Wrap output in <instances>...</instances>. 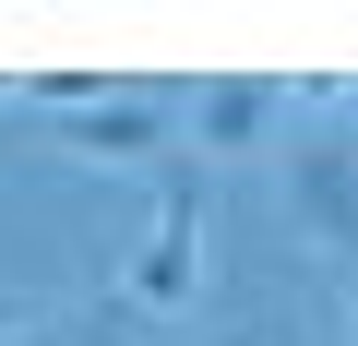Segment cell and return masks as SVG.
<instances>
[{
	"mask_svg": "<svg viewBox=\"0 0 358 346\" xmlns=\"http://www.w3.org/2000/svg\"><path fill=\"white\" fill-rule=\"evenodd\" d=\"M143 180H155V227H143V251H131L120 298L167 322V310H192V298H203V227H215V167H203V155H155Z\"/></svg>",
	"mask_w": 358,
	"mask_h": 346,
	"instance_id": "cell-1",
	"label": "cell"
},
{
	"mask_svg": "<svg viewBox=\"0 0 358 346\" xmlns=\"http://www.w3.org/2000/svg\"><path fill=\"white\" fill-rule=\"evenodd\" d=\"M287 215H299L310 251L358 263V120H346V96H334V120L287 155Z\"/></svg>",
	"mask_w": 358,
	"mask_h": 346,
	"instance_id": "cell-2",
	"label": "cell"
},
{
	"mask_svg": "<svg viewBox=\"0 0 358 346\" xmlns=\"http://www.w3.org/2000/svg\"><path fill=\"white\" fill-rule=\"evenodd\" d=\"M167 96H108V108H72V120H48L60 131V155H96V167H155L167 155Z\"/></svg>",
	"mask_w": 358,
	"mask_h": 346,
	"instance_id": "cell-3",
	"label": "cell"
},
{
	"mask_svg": "<svg viewBox=\"0 0 358 346\" xmlns=\"http://www.w3.org/2000/svg\"><path fill=\"white\" fill-rule=\"evenodd\" d=\"M263 120H275V84H203V96H192V143H203V167L239 155Z\"/></svg>",
	"mask_w": 358,
	"mask_h": 346,
	"instance_id": "cell-4",
	"label": "cell"
},
{
	"mask_svg": "<svg viewBox=\"0 0 358 346\" xmlns=\"http://www.w3.org/2000/svg\"><path fill=\"white\" fill-rule=\"evenodd\" d=\"M0 346H72V334H0Z\"/></svg>",
	"mask_w": 358,
	"mask_h": 346,
	"instance_id": "cell-5",
	"label": "cell"
},
{
	"mask_svg": "<svg viewBox=\"0 0 358 346\" xmlns=\"http://www.w3.org/2000/svg\"><path fill=\"white\" fill-rule=\"evenodd\" d=\"M346 120H358V84H346Z\"/></svg>",
	"mask_w": 358,
	"mask_h": 346,
	"instance_id": "cell-6",
	"label": "cell"
},
{
	"mask_svg": "<svg viewBox=\"0 0 358 346\" xmlns=\"http://www.w3.org/2000/svg\"><path fill=\"white\" fill-rule=\"evenodd\" d=\"M0 334H13V310H0Z\"/></svg>",
	"mask_w": 358,
	"mask_h": 346,
	"instance_id": "cell-7",
	"label": "cell"
}]
</instances>
